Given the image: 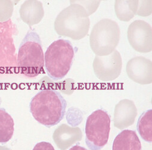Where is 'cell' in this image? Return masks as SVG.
<instances>
[{"mask_svg": "<svg viewBox=\"0 0 152 150\" xmlns=\"http://www.w3.org/2000/svg\"><path fill=\"white\" fill-rule=\"evenodd\" d=\"M67 102L60 92L54 90H43L37 93L29 104L34 118L41 125L51 127L64 118Z\"/></svg>", "mask_w": 152, "mask_h": 150, "instance_id": "6da1fadb", "label": "cell"}, {"mask_svg": "<svg viewBox=\"0 0 152 150\" xmlns=\"http://www.w3.org/2000/svg\"><path fill=\"white\" fill-rule=\"evenodd\" d=\"M57 16L54 24L56 32L60 36L80 40L88 33L90 20L86 10L75 1Z\"/></svg>", "mask_w": 152, "mask_h": 150, "instance_id": "7a4b0ae2", "label": "cell"}, {"mask_svg": "<svg viewBox=\"0 0 152 150\" xmlns=\"http://www.w3.org/2000/svg\"><path fill=\"white\" fill-rule=\"evenodd\" d=\"M18 64L22 74L28 78L36 77L43 70L44 54L37 32H28L23 39L18 51Z\"/></svg>", "mask_w": 152, "mask_h": 150, "instance_id": "3957f363", "label": "cell"}, {"mask_svg": "<svg viewBox=\"0 0 152 150\" xmlns=\"http://www.w3.org/2000/svg\"><path fill=\"white\" fill-rule=\"evenodd\" d=\"M75 50L69 40L59 39L50 44L44 55V66L48 76L54 81L63 79L73 61Z\"/></svg>", "mask_w": 152, "mask_h": 150, "instance_id": "277c9868", "label": "cell"}, {"mask_svg": "<svg viewBox=\"0 0 152 150\" xmlns=\"http://www.w3.org/2000/svg\"><path fill=\"white\" fill-rule=\"evenodd\" d=\"M120 40V29L118 23L109 19L99 21L93 28L90 35V45L98 56L112 53Z\"/></svg>", "mask_w": 152, "mask_h": 150, "instance_id": "5b68a950", "label": "cell"}, {"mask_svg": "<svg viewBox=\"0 0 152 150\" xmlns=\"http://www.w3.org/2000/svg\"><path fill=\"white\" fill-rule=\"evenodd\" d=\"M110 116L103 109L93 111L85 127L86 143L91 150H100L107 143L110 130Z\"/></svg>", "mask_w": 152, "mask_h": 150, "instance_id": "8992f818", "label": "cell"}, {"mask_svg": "<svg viewBox=\"0 0 152 150\" xmlns=\"http://www.w3.org/2000/svg\"><path fill=\"white\" fill-rule=\"evenodd\" d=\"M93 67L96 76L100 80L105 82L113 81L119 76L122 71L121 54L115 50L108 55H96Z\"/></svg>", "mask_w": 152, "mask_h": 150, "instance_id": "52a82bcc", "label": "cell"}, {"mask_svg": "<svg viewBox=\"0 0 152 150\" xmlns=\"http://www.w3.org/2000/svg\"><path fill=\"white\" fill-rule=\"evenodd\" d=\"M127 38L132 48L137 52L147 53L152 50L151 26L142 20H136L128 28Z\"/></svg>", "mask_w": 152, "mask_h": 150, "instance_id": "ba28073f", "label": "cell"}, {"mask_svg": "<svg viewBox=\"0 0 152 150\" xmlns=\"http://www.w3.org/2000/svg\"><path fill=\"white\" fill-rule=\"evenodd\" d=\"M126 71L129 78L137 84L147 85L151 83L152 64L149 59L142 56L130 59L126 64Z\"/></svg>", "mask_w": 152, "mask_h": 150, "instance_id": "9c48e42d", "label": "cell"}, {"mask_svg": "<svg viewBox=\"0 0 152 150\" xmlns=\"http://www.w3.org/2000/svg\"><path fill=\"white\" fill-rule=\"evenodd\" d=\"M137 114V108L132 101L122 100L115 106L113 123L115 127L124 129L132 125Z\"/></svg>", "mask_w": 152, "mask_h": 150, "instance_id": "30bf717a", "label": "cell"}, {"mask_svg": "<svg viewBox=\"0 0 152 150\" xmlns=\"http://www.w3.org/2000/svg\"><path fill=\"white\" fill-rule=\"evenodd\" d=\"M83 134L80 128L73 127L66 124L57 127L53 135V139L60 150H65L72 144L82 139Z\"/></svg>", "mask_w": 152, "mask_h": 150, "instance_id": "8fae6325", "label": "cell"}, {"mask_svg": "<svg viewBox=\"0 0 152 150\" xmlns=\"http://www.w3.org/2000/svg\"><path fill=\"white\" fill-rule=\"evenodd\" d=\"M22 20L29 26L39 23L44 17V10L39 1L28 0L25 1L19 10Z\"/></svg>", "mask_w": 152, "mask_h": 150, "instance_id": "7c38bea8", "label": "cell"}, {"mask_svg": "<svg viewBox=\"0 0 152 150\" xmlns=\"http://www.w3.org/2000/svg\"><path fill=\"white\" fill-rule=\"evenodd\" d=\"M141 143L136 132L124 130L115 138L112 150H141Z\"/></svg>", "mask_w": 152, "mask_h": 150, "instance_id": "4fadbf2b", "label": "cell"}, {"mask_svg": "<svg viewBox=\"0 0 152 150\" xmlns=\"http://www.w3.org/2000/svg\"><path fill=\"white\" fill-rule=\"evenodd\" d=\"M138 1H118L115 3V12L118 19L122 22H129L137 12Z\"/></svg>", "mask_w": 152, "mask_h": 150, "instance_id": "5bb4252c", "label": "cell"}, {"mask_svg": "<svg viewBox=\"0 0 152 150\" xmlns=\"http://www.w3.org/2000/svg\"><path fill=\"white\" fill-rule=\"evenodd\" d=\"M15 123L12 116L6 110L0 107V143L8 142L14 133Z\"/></svg>", "mask_w": 152, "mask_h": 150, "instance_id": "9a60e30c", "label": "cell"}, {"mask_svg": "<svg viewBox=\"0 0 152 150\" xmlns=\"http://www.w3.org/2000/svg\"><path fill=\"white\" fill-rule=\"evenodd\" d=\"M152 111L151 109L143 112L140 116L137 129L141 138L147 142L152 141Z\"/></svg>", "mask_w": 152, "mask_h": 150, "instance_id": "2e32d148", "label": "cell"}, {"mask_svg": "<svg viewBox=\"0 0 152 150\" xmlns=\"http://www.w3.org/2000/svg\"><path fill=\"white\" fill-rule=\"evenodd\" d=\"M14 10L13 1L0 0V22H6L12 16Z\"/></svg>", "mask_w": 152, "mask_h": 150, "instance_id": "e0dca14e", "label": "cell"}, {"mask_svg": "<svg viewBox=\"0 0 152 150\" xmlns=\"http://www.w3.org/2000/svg\"><path fill=\"white\" fill-rule=\"evenodd\" d=\"M151 1H138L136 15L146 17L151 14Z\"/></svg>", "mask_w": 152, "mask_h": 150, "instance_id": "ac0fdd59", "label": "cell"}, {"mask_svg": "<svg viewBox=\"0 0 152 150\" xmlns=\"http://www.w3.org/2000/svg\"><path fill=\"white\" fill-rule=\"evenodd\" d=\"M82 6L88 12L89 16L94 13L100 4V1H75Z\"/></svg>", "mask_w": 152, "mask_h": 150, "instance_id": "d6986e66", "label": "cell"}, {"mask_svg": "<svg viewBox=\"0 0 152 150\" xmlns=\"http://www.w3.org/2000/svg\"><path fill=\"white\" fill-rule=\"evenodd\" d=\"M32 150H55V149L50 143L43 141L37 143Z\"/></svg>", "mask_w": 152, "mask_h": 150, "instance_id": "ffe728a7", "label": "cell"}, {"mask_svg": "<svg viewBox=\"0 0 152 150\" xmlns=\"http://www.w3.org/2000/svg\"><path fill=\"white\" fill-rule=\"evenodd\" d=\"M69 150H87L84 147H83L79 145H74L71 148H70Z\"/></svg>", "mask_w": 152, "mask_h": 150, "instance_id": "44dd1931", "label": "cell"}]
</instances>
